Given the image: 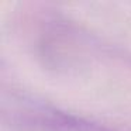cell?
I'll list each match as a JSON object with an SVG mask.
<instances>
[{
	"label": "cell",
	"mask_w": 131,
	"mask_h": 131,
	"mask_svg": "<svg viewBox=\"0 0 131 131\" xmlns=\"http://www.w3.org/2000/svg\"><path fill=\"white\" fill-rule=\"evenodd\" d=\"M2 120L9 131H118L26 92H4Z\"/></svg>",
	"instance_id": "1"
}]
</instances>
